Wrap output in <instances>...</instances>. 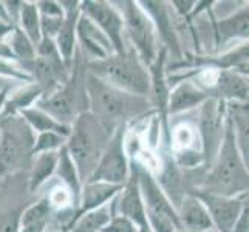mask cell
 I'll use <instances>...</instances> for the list:
<instances>
[{
  "label": "cell",
  "instance_id": "obj_1",
  "mask_svg": "<svg viewBox=\"0 0 249 232\" xmlns=\"http://www.w3.org/2000/svg\"><path fill=\"white\" fill-rule=\"evenodd\" d=\"M206 184L200 191L223 195V196H238L248 194V166L243 161L242 153L234 136L231 119L225 118V132L220 143L218 152L215 155Z\"/></svg>",
  "mask_w": 249,
  "mask_h": 232
},
{
  "label": "cell",
  "instance_id": "obj_2",
  "mask_svg": "<svg viewBox=\"0 0 249 232\" xmlns=\"http://www.w3.org/2000/svg\"><path fill=\"white\" fill-rule=\"evenodd\" d=\"M84 87L89 104L87 110L113 130L123 125L125 119L142 113L149 106L147 98L118 90L91 73L85 76Z\"/></svg>",
  "mask_w": 249,
  "mask_h": 232
},
{
  "label": "cell",
  "instance_id": "obj_3",
  "mask_svg": "<svg viewBox=\"0 0 249 232\" xmlns=\"http://www.w3.org/2000/svg\"><path fill=\"white\" fill-rule=\"evenodd\" d=\"M115 130L102 124L89 110L82 111L74 119L65 147L70 153L76 169H78L82 184L93 174L102 152H104Z\"/></svg>",
  "mask_w": 249,
  "mask_h": 232
},
{
  "label": "cell",
  "instance_id": "obj_4",
  "mask_svg": "<svg viewBox=\"0 0 249 232\" xmlns=\"http://www.w3.org/2000/svg\"><path fill=\"white\" fill-rule=\"evenodd\" d=\"M89 67V73L125 93L147 98L152 90V79L147 67L132 48L125 50L123 54L115 53L101 61H93Z\"/></svg>",
  "mask_w": 249,
  "mask_h": 232
},
{
  "label": "cell",
  "instance_id": "obj_5",
  "mask_svg": "<svg viewBox=\"0 0 249 232\" xmlns=\"http://www.w3.org/2000/svg\"><path fill=\"white\" fill-rule=\"evenodd\" d=\"M34 138L36 133L19 113L0 116V179L31 161Z\"/></svg>",
  "mask_w": 249,
  "mask_h": 232
},
{
  "label": "cell",
  "instance_id": "obj_6",
  "mask_svg": "<svg viewBox=\"0 0 249 232\" xmlns=\"http://www.w3.org/2000/svg\"><path fill=\"white\" fill-rule=\"evenodd\" d=\"M118 5H121L119 13L124 20V31H127L132 40V50L138 54L142 64L150 68L160 53L155 25L138 2H119Z\"/></svg>",
  "mask_w": 249,
  "mask_h": 232
},
{
  "label": "cell",
  "instance_id": "obj_7",
  "mask_svg": "<svg viewBox=\"0 0 249 232\" xmlns=\"http://www.w3.org/2000/svg\"><path fill=\"white\" fill-rule=\"evenodd\" d=\"M128 177H130V164L125 153L124 125H119L111 135L93 174L85 183H106L123 187Z\"/></svg>",
  "mask_w": 249,
  "mask_h": 232
},
{
  "label": "cell",
  "instance_id": "obj_8",
  "mask_svg": "<svg viewBox=\"0 0 249 232\" xmlns=\"http://www.w3.org/2000/svg\"><path fill=\"white\" fill-rule=\"evenodd\" d=\"M81 102L87 104V94H85V87H79L78 81L71 79L64 87L54 90L53 93L40 96L36 102V107L44 110L59 124L71 127L74 119L81 115L78 110Z\"/></svg>",
  "mask_w": 249,
  "mask_h": 232
},
{
  "label": "cell",
  "instance_id": "obj_9",
  "mask_svg": "<svg viewBox=\"0 0 249 232\" xmlns=\"http://www.w3.org/2000/svg\"><path fill=\"white\" fill-rule=\"evenodd\" d=\"M200 113V136H201V155L206 166H212L215 155L218 152L220 143L225 132V118H226V102L215 98H209L203 102Z\"/></svg>",
  "mask_w": 249,
  "mask_h": 232
},
{
  "label": "cell",
  "instance_id": "obj_10",
  "mask_svg": "<svg viewBox=\"0 0 249 232\" xmlns=\"http://www.w3.org/2000/svg\"><path fill=\"white\" fill-rule=\"evenodd\" d=\"M81 13L96 25L111 42L116 54L125 53L124 44V20L116 8L108 2H96L87 0L81 2Z\"/></svg>",
  "mask_w": 249,
  "mask_h": 232
},
{
  "label": "cell",
  "instance_id": "obj_11",
  "mask_svg": "<svg viewBox=\"0 0 249 232\" xmlns=\"http://www.w3.org/2000/svg\"><path fill=\"white\" fill-rule=\"evenodd\" d=\"M192 195H195L208 209L212 226L217 232L232 231L238 215L248 204V194H242L238 196H223L198 189L196 192H192Z\"/></svg>",
  "mask_w": 249,
  "mask_h": 232
},
{
  "label": "cell",
  "instance_id": "obj_12",
  "mask_svg": "<svg viewBox=\"0 0 249 232\" xmlns=\"http://www.w3.org/2000/svg\"><path fill=\"white\" fill-rule=\"evenodd\" d=\"M133 169H135V166H133ZM135 172H136V178H138L140 192H141L142 201H144L145 215L164 217V218L170 220L172 223H175V226L181 231V228H179L177 208L167 198L166 192L161 189L157 179L153 178L150 175V172H147L144 167H136Z\"/></svg>",
  "mask_w": 249,
  "mask_h": 232
},
{
  "label": "cell",
  "instance_id": "obj_13",
  "mask_svg": "<svg viewBox=\"0 0 249 232\" xmlns=\"http://www.w3.org/2000/svg\"><path fill=\"white\" fill-rule=\"evenodd\" d=\"M62 11L65 14L64 22L59 28L54 42L59 54H61L62 62L67 68H70L73 64V57H74V48H76V27H78V20L81 17V2H59Z\"/></svg>",
  "mask_w": 249,
  "mask_h": 232
},
{
  "label": "cell",
  "instance_id": "obj_14",
  "mask_svg": "<svg viewBox=\"0 0 249 232\" xmlns=\"http://www.w3.org/2000/svg\"><path fill=\"white\" fill-rule=\"evenodd\" d=\"M118 198V209L119 215L130 220L136 228H142L147 225V215H145L144 201L140 192L138 178H136V172L133 167H130V177H128L127 183L119 191Z\"/></svg>",
  "mask_w": 249,
  "mask_h": 232
},
{
  "label": "cell",
  "instance_id": "obj_15",
  "mask_svg": "<svg viewBox=\"0 0 249 232\" xmlns=\"http://www.w3.org/2000/svg\"><path fill=\"white\" fill-rule=\"evenodd\" d=\"M76 39L81 40L82 47L90 56L94 57V61H101V59L115 54V48L106 34L82 13L78 20V27H76Z\"/></svg>",
  "mask_w": 249,
  "mask_h": 232
},
{
  "label": "cell",
  "instance_id": "obj_16",
  "mask_svg": "<svg viewBox=\"0 0 249 232\" xmlns=\"http://www.w3.org/2000/svg\"><path fill=\"white\" fill-rule=\"evenodd\" d=\"M121 189L123 187L106 184V183H85V184H82L79 204H78V208H76V211H73V214H71L70 225L79 215H82V214L99 209V208H102V206H106L107 203H110L119 194Z\"/></svg>",
  "mask_w": 249,
  "mask_h": 232
},
{
  "label": "cell",
  "instance_id": "obj_17",
  "mask_svg": "<svg viewBox=\"0 0 249 232\" xmlns=\"http://www.w3.org/2000/svg\"><path fill=\"white\" fill-rule=\"evenodd\" d=\"M177 214L181 229H187L191 232H208L213 229L208 209L192 194L186 195L181 200L179 208L177 209Z\"/></svg>",
  "mask_w": 249,
  "mask_h": 232
},
{
  "label": "cell",
  "instance_id": "obj_18",
  "mask_svg": "<svg viewBox=\"0 0 249 232\" xmlns=\"http://www.w3.org/2000/svg\"><path fill=\"white\" fill-rule=\"evenodd\" d=\"M212 91L223 102H248V79L235 70H220Z\"/></svg>",
  "mask_w": 249,
  "mask_h": 232
},
{
  "label": "cell",
  "instance_id": "obj_19",
  "mask_svg": "<svg viewBox=\"0 0 249 232\" xmlns=\"http://www.w3.org/2000/svg\"><path fill=\"white\" fill-rule=\"evenodd\" d=\"M211 96L204 89L198 87L194 81H183L169 93L167 98V111L169 113H181L196 106H201Z\"/></svg>",
  "mask_w": 249,
  "mask_h": 232
},
{
  "label": "cell",
  "instance_id": "obj_20",
  "mask_svg": "<svg viewBox=\"0 0 249 232\" xmlns=\"http://www.w3.org/2000/svg\"><path fill=\"white\" fill-rule=\"evenodd\" d=\"M54 174L61 178V181L67 186L68 192H70V196H71V204L74 208H78L79 198H81V191H82V183H81V178L78 174V169H76L74 162H73L65 145L59 150L57 166H56Z\"/></svg>",
  "mask_w": 249,
  "mask_h": 232
},
{
  "label": "cell",
  "instance_id": "obj_21",
  "mask_svg": "<svg viewBox=\"0 0 249 232\" xmlns=\"http://www.w3.org/2000/svg\"><path fill=\"white\" fill-rule=\"evenodd\" d=\"M115 198L111 200V204L107 203L99 209L85 212L82 215H79L68 226V232H101L102 228L115 215Z\"/></svg>",
  "mask_w": 249,
  "mask_h": 232
},
{
  "label": "cell",
  "instance_id": "obj_22",
  "mask_svg": "<svg viewBox=\"0 0 249 232\" xmlns=\"http://www.w3.org/2000/svg\"><path fill=\"white\" fill-rule=\"evenodd\" d=\"M217 44H225L231 39L248 37V6L242 8L238 13L221 19L215 23Z\"/></svg>",
  "mask_w": 249,
  "mask_h": 232
},
{
  "label": "cell",
  "instance_id": "obj_23",
  "mask_svg": "<svg viewBox=\"0 0 249 232\" xmlns=\"http://www.w3.org/2000/svg\"><path fill=\"white\" fill-rule=\"evenodd\" d=\"M19 115L25 119V123L30 125V128L36 135L44 132H54L65 136V138H68V135H70L71 127L59 124L56 119H53L48 113H45L44 110H40L37 107H28L19 111Z\"/></svg>",
  "mask_w": 249,
  "mask_h": 232
},
{
  "label": "cell",
  "instance_id": "obj_24",
  "mask_svg": "<svg viewBox=\"0 0 249 232\" xmlns=\"http://www.w3.org/2000/svg\"><path fill=\"white\" fill-rule=\"evenodd\" d=\"M57 157H59V150L34 155L31 164V174H30V184H28L30 192H36L42 184H45L54 175L57 166Z\"/></svg>",
  "mask_w": 249,
  "mask_h": 232
},
{
  "label": "cell",
  "instance_id": "obj_25",
  "mask_svg": "<svg viewBox=\"0 0 249 232\" xmlns=\"http://www.w3.org/2000/svg\"><path fill=\"white\" fill-rule=\"evenodd\" d=\"M51 204L48 200H40L31 204L19 215L17 232H44L50 218Z\"/></svg>",
  "mask_w": 249,
  "mask_h": 232
},
{
  "label": "cell",
  "instance_id": "obj_26",
  "mask_svg": "<svg viewBox=\"0 0 249 232\" xmlns=\"http://www.w3.org/2000/svg\"><path fill=\"white\" fill-rule=\"evenodd\" d=\"M40 96H44V90H42V87H39L37 84L27 85V87H23L22 90H17V91H10L6 96L2 115L0 116L16 115L25 108L33 107V104L37 102Z\"/></svg>",
  "mask_w": 249,
  "mask_h": 232
},
{
  "label": "cell",
  "instance_id": "obj_27",
  "mask_svg": "<svg viewBox=\"0 0 249 232\" xmlns=\"http://www.w3.org/2000/svg\"><path fill=\"white\" fill-rule=\"evenodd\" d=\"M17 28H20L23 31V34L33 42L34 47H37V44L42 39V31H40V16L37 11L36 2H22Z\"/></svg>",
  "mask_w": 249,
  "mask_h": 232
},
{
  "label": "cell",
  "instance_id": "obj_28",
  "mask_svg": "<svg viewBox=\"0 0 249 232\" xmlns=\"http://www.w3.org/2000/svg\"><path fill=\"white\" fill-rule=\"evenodd\" d=\"M8 37H10V42H6V44L11 48L16 61H20L22 64L33 61L36 57V47L33 45V42L25 36L20 28L16 27Z\"/></svg>",
  "mask_w": 249,
  "mask_h": 232
},
{
  "label": "cell",
  "instance_id": "obj_29",
  "mask_svg": "<svg viewBox=\"0 0 249 232\" xmlns=\"http://www.w3.org/2000/svg\"><path fill=\"white\" fill-rule=\"evenodd\" d=\"M67 144V138L54 132H44L37 133L34 138V145H33V157L34 155L44 153V152H57L61 150Z\"/></svg>",
  "mask_w": 249,
  "mask_h": 232
},
{
  "label": "cell",
  "instance_id": "obj_30",
  "mask_svg": "<svg viewBox=\"0 0 249 232\" xmlns=\"http://www.w3.org/2000/svg\"><path fill=\"white\" fill-rule=\"evenodd\" d=\"M136 231H138V228L130 220H127L123 215H113L107 225L102 228L101 232H136Z\"/></svg>",
  "mask_w": 249,
  "mask_h": 232
},
{
  "label": "cell",
  "instance_id": "obj_31",
  "mask_svg": "<svg viewBox=\"0 0 249 232\" xmlns=\"http://www.w3.org/2000/svg\"><path fill=\"white\" fill-rule=\"evenodd\" d=\"M37 11L40 17H64V11L59 2H53V0H42V2H36Z\"/></svg>",
  "mask_w": 249,
  "mask_h": 232
},
{
  "label": "cell",
  "instance_id": "obj_32",
  "mask_svg": "<svg viewBox=\"0 0 249 232\" xmlns=\"http://www.w3.org/2000/svg\"><path fill=\"white\" fill-rule=\"evenodd\" d=\"M231 232H249V208H248V204L243 208L242 214L238 215L235 225Z\"/></svg>",
  "mask_w": 249,
  "mask_h": 232
},
{
  "label": "cell",
  "instance_id": "obj_33",
  "mask_svg": "<svg viewBox=\"0 0 249 232\" xmlns=\"http://www.w3.org/2000/svg\"><path fill=\"white\" fill-rule=\"evenodd\" d=\"M172 5L175 6V10L179 14H181V16L189 17V13H191L194 8H195L196 2H194V0H174V2H172Z\"/></svg>",
  "mask_w": 249,
  "mask_h": 232
},
{
  "label": "cell",
  "instance_id": "obj_34",
  "mask_svg": "<svg viewBox=\"0 0 249 232\" xmlns=\"http://www.w3.org/2000/svg\"><path fill=\"white\" fill-rule=\"evenodd\" d=\"M14 28H16V27H13L11 23H8V22L0 20V40H3L5 37L10 36L11 31H13Z\"/></svg>",
  "mask_w": 249,
  "mask_h": 232
},
{
  "label": "cell",
  "instance_id": "obj_35",
  "mask_svg": "<svg viewBox=\"0 0 249 232\" xmlns=\"http://www.w3.org/2000/svg\"><path fill=\"white\" fill-rule=\"evenodd\" d=\"M11 90H3L0 91V115H2V110H3V106H5V101H6V96L8 93H10Z\"/></svg>",
  "mask_w": 249,
  "mask_h": 232
},
{
  "label": "cell",
  "instance_id": "obj_36",
  "mask_svg": "<svg viewBox=\"0 0 249 232\" xmlns=\"http://www.w3.org/2000/svg\"><path fill=\"white\" fill-rule=\"evenodd\" d=\"M136 232H153V231L150 229L149 225H145V226H142V228H138V231H136Z\"/></svg>",
  "mask_w": 249,
  "mask_h": 232
},
{
  "label": "cell",
  "instance_id": "obj_37",
  "mask_svg": "<svg viewBox=\"0 0 249 232\" xmlns=\"http://www.w3.org/2000/svg\"><path fill=\"white\" fill-rule=\"evenodd\" d=\"M208 232H217L215 229H211V231H208Z\"/></svg>",
  "mask_w": 249,
  "mask_h": 232
},
{
  "label": "cell",
  "instance_id": "obj_38",
  "mask_svg": "<svg viewBox=\"0 0 249 232\" xmlns=\"http://www.w3.org/2000/svg\"><path fill=\"white\" fill-rule=\"evenodd\" d=\"M175 232H181V231H175Z\"/></svg>",
  "mask_w": 249,
  "mask_h": 232
}]
</instances>
